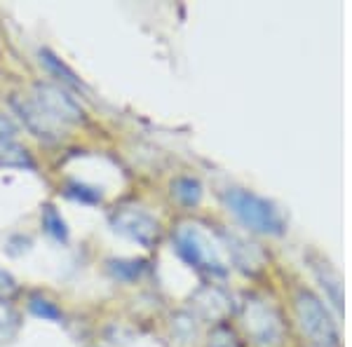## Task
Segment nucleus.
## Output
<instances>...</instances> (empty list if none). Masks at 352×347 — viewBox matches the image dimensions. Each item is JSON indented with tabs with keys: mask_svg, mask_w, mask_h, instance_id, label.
I'll return each mask as SVG.
<instances>
[{
	"mask_svg": "<svg viewBox=\"0 0 352 347\" xmlns=\"http://www.w3.org/2000/svg\"><path fill=\"white\" fill-rule=\"evenodd\" d=\"M226 202L232 209V214L242 221L247 227L256 232H265V235H280L285 230L280 214L272 209V204L261 200L258 195L247 190H228L226 192Z\"/></svg>",
	"mask_w": 352,
	"mask_h": 347,
	"instance_id": "1",
	"label": "nucleus"
},
{
	"mask_svg": "<svg viewBox=\"0 0 352 347\" xmlns=\"http://www.w3.org/2000/svg\"><path fill=\"white\" fill-rule=\"evenodd\" d=\"M176 251L186 258V263H190L197 270H207V272H223V265H221L217 249L209 244V240L204 237V232L197 225L192 223H184L176 227Z\"/></svg>",
	"mask_w": 352,
	"mask_h": 347,
	"instance_id": "2",
	"label": "nucleus"
},
{
	"mask_svg": "<svg viewBox=\"0 0 352 347\" xmlns=\"http://www.w3.org/2000/svg\"><path fill=\"white\" fill-rule=\"evenodd\" d=\"M111 225L118 235L127 237L132 242H139L141 247H153L157 240H160V225L153 219L148 212L139 207H132V204H124V207H118L116 212L111 214Z\"/></svg>",
	"mask_w": 352,
	"mask_h": 347,
	"instance_id": "3",
	"label": "nucleus"
},
{
	"mask_svg": "<svg viewBox=\"0 0 352 347\" xmlns=\"http://www.w3.org/2000/svg\"><path fill=\"white\" fill-rule=\"evenodd\" d=\"M12 104L14 113L21 117V122L28 127V132H33L38 139H45V141H56L66 134V124H61L56 117L50 115L45 108L33 99L31 94L28 96H21V94H14L10 99Z\"/></svg>",
	"mask_w": 352,
	"mask_h": 347,
	"instance_id": "4",
	"label": "nucleus"
},
{
	"mask_svg": "<svg viewBox=\"0 0 352 347\" xmlns=\"http://www.w3.org/2000/svg\"><path fill=\"white\" fill-rule=\"evenodd\" d=\"M31 96L50 113V115L56 117V120L61 124H66V127L68 124H78L85 120V111L80 108V104H78L64 87L38 82V85H33Z\"/></svg>",
	"mask_w": 352,
	"mask_h": 347,
	"instance_id": "5",
	"label": "nucleus"
},
{
	"mask_svg": "<svg viewBox=\"0 0 352 347\" xmlns=\"http://www.w3.org/2000/svg\"><path fill=\"white\" fill-rule=\"evenodd\" d=\"M244 326L258 345L272 347L280 343V320L270 307L258 300H252L244 307Z\"/></svg>",
	"mask_w": 352,
	"mask_h": 347,
	"instance_id": "6",
	"label": "nucleus"
},
{
	"mask_svg": "<svg viewBox=\"0 0 352 347\" xmlns=\"http://www.w3.org/2000/svg\"><path fill=\"white\" fill-rule=\"evenodd\" d=\"M298 320H300V326L303 331L312 335L317 343H324V340H333V331H331V324H329L324 310L320 307L312 295L303 293L298 298Z\"/></svg>",
	"mask_w": 352,
	"mask_h": 347,
	"instance_id": "7",
	"label": "nucleus"
},
{
	"mask_svg": "<svg viewBox=\"0 0 352 347\" xmlns=\"http://www.w3.org/2000/svg\"><path fill=\"white\" fill-rule=\"evenodd\" d=\"M41 61L45 64V68H47L52 76L59 78V80L64 82V85H68V87H73V89H82L80 78H78L76 73H73L71 68L64 64V61L56 59V56L50 52V49H43V52H41Z\"/></svg>",
	"mask_w": 352,
	"mask_h": 347,
	"instance_id": "8",
	"label": "nucleus"
},
{
	"mask_svg": "<svg viewBox=\"0 0 352 347\" xmlns=\"http://www.w3.org/2000/svg\"><path fill=\"white\" fill-rule=\"evenodd\" d=\"M0 164H5V167H21V169L36 167L31 160V155H28V150L24 146L16 144V141L0 146Z\"/></svg>",
	"mask_w": 352,
	"mask_h": 347,
	"instance_id": "9",
	"label": "nucleus"
},
{
	"mask_svg": "<svg viewBox=\"0 0 352 347\" xmlns=\"http://www.w3.org/2000/svg\"><path fill=\"white\" fill-rule=\"evenodd\" d=\"M43 227L50 237H54L56 242H66L68 240V225L64 221V216L56 212V207L47 204L43 209Z\"/></svg>",
	"mask_w": 352,
	"mask_h": 347,
	"instance_id": "10",
	"label": "nucleus"
},
{
	"mask_svg": "<svg viewBox=\"0 0 352 347\" xmlns=\"http://www.w3.org/2000/svg\"><path fill=\"white\" fill-rule=\"evenodd\" d=\"M19 312L8 300H0V345L12 340L19 331Z\"/></svg>",
	"mask_w": 352,
	"mask_h": 347,
	"instance_id": "11",
	"label": "nucleus"
},
{
	"mask_svg": "<svg viewBox=\"0 0 352 347\" xmlns=\"http://www.w3.org/2000/svg\"><path fill=\"white\" fill-rule=\"evenodd\" d=\"M172 190H174V195L179 197L184 204H197V200H200V195H202V190H200V183L197 181H192V179H179L176 183L172 186Z\"/></svg>",
	"mask_w": 352,
	"mask_h": 347,
	"instance_id": "12",
	"label": "nucleus"
},
{
	"mask_svg": "<svg viewBox=\"0 0 352 347\" xmlns=\"http://www.w3.org/2000/svg\"><path fill=\"white\" fill-rule=\"evenodd\" d=\"M195 303H197V307H200L202 315H207V317H221L226 312V307H219V303H226L219 291H209L207 289V291H202L200 295H197Z\"/></svg>",
	"mask_w": 352,
	"mask_h": 347,
	"instance_id": "13",
	"label": "nucleus"
},
{
	"mask_svg": "<svg viewBox=\"0 0 352 347\" xmlns=\"http://www.w3.org/2000/svg\"><path fill=\"white\" fill-rule=\"evenodd\" d=\"M111 272L118 280L132 282L144 272V260H111Z\"/></svg>",
	"mask_w": 352,
	"mask_h": 347,
	"instance_id": "14",
	"label": "nucleus"
},
{
	"mask_svg": "<svg viewBox=\"0 0 352 347\" xmlns=\"http://www.w3.org/2000/svg\"><path fill=\"white\" fill-rule=\"evenodd\" d=\"M66 195L73 197V200H78V202H85V204H99L101 202V192L96 190V188L85 186V183H68Z\"/></svg>",
	"mask_w": 352,
	"mask_h": 347,
	"instance_id": "15",
	"label": "nucleus"
},
{
	"mask_svg": "<svg viewBox=\"0 0 352 347\" xmlns=\"http://www.w3.org/2000/svg\"><path fill=\"white\" fill-rule=\"evenodd\" d=\"M28 307H31V312L36 317H41V320H47V322H56L61 320V310L56 307L54 303H50L47 298H31V303H28Z\"/></svg>",
	"mask_w": 352,
	"mask_h": 347,
	"instance_id": "16",
	"label": "nucleus"
},
{
	"mask_svg": "<svg viewBox=\"0 0 352 347\" xmlns=\"http://www.w3.org/2000/svg\"><path fill=\"white\" fill-rule=\"evenodd\" d=\"M14 293H16V282L12 280V275L0 270V300H10Z\"/></svg>",
	"mask_w": 352,
	"mask_h": 347,
	"instance_id": "17",
	"label": "nucleus"
},
{
	"mask_svg": "<svg viewBox=\"0 0 352 347\" xmlns=\"http://www.w3.org/2000/svg\"><path fill=\"white\" fill-rule=\"evenodd\" d=\"M12 141H16V127L12 124L10 117L0 115V146L12 144Z\"/></svg>",
	"mask_w": 352,
	"mask_h": 347,
	"instance_id": "18",
	"label": "nucleus"
}]
</instances>
